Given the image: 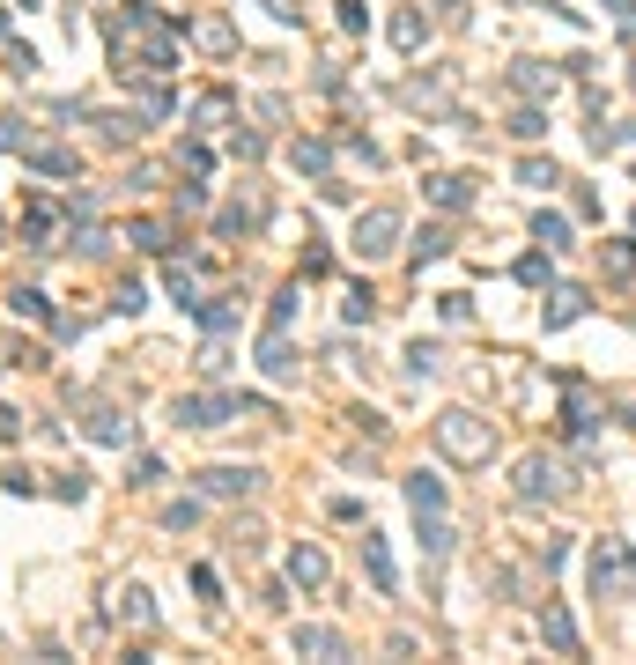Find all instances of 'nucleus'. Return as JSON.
I'll use <instances>...</instances> for the list:
<instances>
[{
    "label": "nucleus",
    "instance_id": "5",
    "mask_svg": "<svg viewBox=\"0 0 636 665\" xmlns=\"http://www.w3.org/2000/svg\"><path fill=\"white\" fill-rule=\"evenodd\" d=\"M23 163L37 170V178H82V156H74V148L67 141H37V133H30V148H23Z\"/></svg>",
    "mask_w": 636,
    "mask_h": 665
},
{
    "label": "nucleus",
    "instance_id": "15",
    "mask_svg": "<svg viewBox=\"0 0 636 665\" xmlns=\"http://www.w3.org/2000/svg\"><path fill=\"white\" fill-rule=\"evenodd\" d=\"M429 200H437L444 215H459V207H474V178H459V170H444V178H429Z\"/></svg>",
    "mask_w": 636,
    "mask_h": 665
},
{
    "label": "nucleus",
    "instance_id": "44",
    "mask_svg": "<svg viewBox=\"0 0 636 665\" xmlns=\"http://www.w3.org/2000/svg\"><path fill=\"white\" fill-rule=\"evenodd\" d=\"M200 518V503L193 496H185V503H171V510H163V525H171V532H185V525H193Z\"/></svg>",
    "mask_w": 636,
    "mask_h": 665
},
{
    "label": "nucleus",
    "instance_id": "43",
    "mask_svg": "<svg viewBox=\"0 0 636 665\" xmlns=\"http://www.w3.org/2000/svg\"><path fill=\"white\" fill-rule=\"evenodd\" d=\"M193 37H200V45H208V52H230V23H200Z\"/></svg>",
    "mask_w": 636,
    "mask_h": 665
},
{
    "label": "nucleus",
    "instance_id": "39",
    "mask_svg": "<svg viewBox=\"0 0 636 665\" xmlns=\"http://www.w3.org/2000/svg\"><path fill=\"white\" fill-rule=\"evenodd\" d=\"M518 281H526V289H548V252H533V259H518Z\"/></svg>",
    "mask_w": 636,
    "mask_h": 665
},
{
    "label": "nucleus",
    "instance_id": "24",
    "mask_svg": "<svg viewBox=\"0 0 636 665\" xmlns=\"http://www.w3.org/2000/svg\"><path fill=\"white\" fill-rule=\"evenodd\" d=\"M422 37H429V23H422L415 8H407V15H392V45H400V52H422Z\"/></svg>",
    "mask_w": 636,
    "mask_h": 665
},
{
    "label": "nucleus",
    "instance_id": "8",
    "mask_svg": "<svg viewBox=\"0 0 636 665\" xmlns=\"http://www.w3.org/2000/svg\"><path fill=\"white\" fill-rule=\"evenodd\" d=\"M252 488H259L252 466H208L200 473V496H215V503H237V496H252Z\"/></svg>",
    "mask_w": 636,
    "mask_h": 665
},
{
    "label": "nucleus",
    "instance_id": "41",
    "mask_svg": "<svg viewBox=\"0 0 636 665\" xmlns=\"http://www.w3.org/2000/svg\"><path fill=\"white\" fill-rule=\"evenodd\" d=\"M407 370H415V377L437 370V340H415V348H407Z\"/></svg>",
    "mask_w": 636,
    "mask_h": 665
},
{
    "label": "nucleus",
    "instance_id": "16",
    "mask_svg": "<svg viewBox=\"0 0 636 665\" xmlns=\"http://www.w3.org/2000/svg\"><path fill=\"white\" fill-rule=\"evenodd\" d=\"M111 599H119V621H126V629H156V606H148L141 584H119Z\"/></svg>",
    "mask_w": 636,
    "mask_h": 665
},
{
    "label": "nucleus",
    "instance_id": "33",
    "mask_svg": "<svg viewBox=\"0 0 636 665\" xmlns=\"http://www.w3.org/2000/svg\"><path fill=\"white\" fill-rule=\"evenodd\" d=\"M511 133H518V141H540V133H548V111H511Z\"/></svg>",
    "mask_w": 636,
    "mask_h": 665
},
{
    "label": "nucleus",
    "instance_id": "32",
    "mask_svg": "<svg viewBox=\"0 0 636 665\" xmlns=\"http://www.w3.org/2000/svg\"><path fill=\"white\" fill-rule=\"evenodd\" d=\"M141 244V252H171V230H163V222H134V230H126Z\"/></svg>",
    "mask_w": 636,
    "mask_h": 665
},
{
    "label": "nucleus",
    "instance_id": "21",
    "mask_svg": "<svg viewBox=\"0 0 636 665\" xmlns=\"http://www.w3.org/2000/svg\"><path fill=\"white\" fill-rule=\"evenodd\" d=\"M222 119H230V97H222V89H208V97L193 104V119H185V126H193V133H215Z\"/></svg>",
    "mask_w": 636,
    "mask_h": 665
},
{
    "label": "nucleus",
    "instance_id": "7",
    "mask_svg": "<svg viewBox=\"0 0 636 665\" xmlns=\"http://www.w3.org/2000/svg\"><path fill=\"white\" fill-rule=\"evenodd\" d=\"M563 466H555V459H540V451H533V459H518V496H526V503H548V496H563Z\"/></svg>",
    "mask_w": 636,
    "mask_h": 665
},
{
    "label": "nucleus",
    "instance_id": "46",
    "mask_svg": "<svg viewBox=\"0 0 636 665\" xmlns=\"http://www.w3.org/2000/svg\"><path fill=\"white\" fill-rule=\"evenodd\" d=\"M274 8V23H304V8H296V0H267Z\"/></svg>",
    "mask_w": 636,
    "mask_h": 665
},
{
    "label": "nucleus",
    "instance_id": "26",
    "mask_svg": "<svg viewBox=\"0 0 636 665\" xmlns=\"http://www.w3.org/2000/svg\"><path fill=\"white\" fill-rule=\"evenodd\" d=\"M570 318H585V289H555V303H548V326H570Z\"/></svg>",
    "mask_w": 636,
    "mask_h": 665
},
{
    "label": "nucleus",
    "instance_id": "2",
    "mask_svg": "<svg viewBox=\"0 0 636 665\" xmlns=\"http://www.w3.org/2000/svg\"><path fill=\"white\" fill-rule=\"evenodd\" d=\"M429 436H437V451H444V459H452V466H481V459H489V451H496V436L481 429V422H474V414H466V407H444V414H437V429H429Z\"/></svg>",
    "mask_w": 636,
    "mask_h": 665
},
{
    "label": "nucleus",
    "instance_id": "10",
    "mask_svg": "<svg viewBox=\"0 0 636 665\" xmlns=\"http://www.w3.org/2000/svg\"><path fill=\"white\" fill-rule=\"evenodd\" d=\"M363 569H370V584L392 599L400 592V569H392V547H385V532H363Z\"/></svg>",
    "mask_w": 636,
    "mask_h": 665
},
{
    "label": "nucleus",
    "instance_id": "37",
    "mask_svg": "<svg viewBox=\"0 0 636 665\" xmlns=\"http://www.w3.org/2000/svg\"><path fill=\"white\" fill-rule=\"evenodd\" d=\"M0 60H8V74H23V82L37 74V52L30 45H0Z\"/></svg>",
    "mask_w": 636,
    "mask_h": 665
},
{
    "label": "nucleus",
    "instance_id": "29",
    "mask_svg": "<svg viewBox=\"0 0 636 665\" xmlns=\"http://www.w3.org/2000/svg\"><path fill=\"white\" fill-rule=\"evenodd\" d=\"M163 289H171L178 311H193V303H200V289H193V274H185V266H171V274H163Z\"/></svg>",
    "mask_w": 636,
    "mask_h": 665
},
{
    "label": "nucleus",
    "instance_id": "20",
    "mask_svg": "<svg viewBox=\"0 0 636 665\" xmlns=\"http://www.w3.org/2000/svg\"><path fill=\"white\" fill-rule=\"evenodd\" d=\"M289 163L311 170V178H326V170H333V148H326V141H289Z\"/></svg>",
    "mask_w": 636,
    "mask_h": 665
},
{
    "label": "nucleus",
    "instance_id": "12",
    "mask_svg": "<svg viewBox=\"0 0 636 665\" xmlns=\"http://www.w3.org/2000/svg\"><path fill=\"white\" fill-rule=\"evenodd\" d=\"M259 370L274 377V385H296V377H304V363H296V348L282 333H267V348H259Z\"/></svg>",
    "mask_w": 636,
    "mask_h": 665
},
{
    "label": "nucleus",
    "instance_id": "11",
    "mask_svg": "<svg viewBox=\"0 0 636 665\" xmlns=\"http://www.w3.org/2000/svg\"><path fill=\"white\" fill-rule=\"evenodd\" d=\"M540 636H548V651H563V658H577V621H570V606H540Z\"/></svg>",
    "mask_w": 636,
    "mask_h": 665
},
{
    "label": "nucleus",
    "instance_id": "19",
    "mask_svg": "<svg viewBox=\"0 0 636 665\" xmlns=\"http://www.w3.org/2000/svg\"><path fill=\"white\" fill-rule=\"evenodd\" d=\"M134 133H141V126H134V111H97V141H104V148H126Z\"/></svg>",
    "mask_w": 636,
    "mask_h": 665
},
{
    "label": "nucleus",
    "instance_id": "6",
    "mask_svg": "<svg viewBox=\"0 0 636 665\" xmlns=\"http://www.w3.org/2000/svg\"><path fill=\"white\" fill-rule=\"evenodd\" d=\"M230 414H237L230 392H185V399H178V422H185V429H222Z\"/></svg>",
    "mask_w": 636,
    "mask_h": 665
},
{
    "label": "nucleus",
    "instance_id": "48",
    "mask_svg": "<svg viewBox=\"0 0 636 665\" xmlns=\"http://www.w3.org/2000/svg\"><path fill=\"white\" fill-rule=\"evenodd\" d=\"M600 8H614V15H636V0H600Z\"/></svg>",
    "mask_w": 636,
    "mask_h": 665
},
{
    "label": "nucleus",
    "instance_id": "1",
    "mask_svg": "<svg viewBox=\"0 0 636 665\" xmlns=\"http://www.w3.org/2000/svg\"><path fill=\"white\" fill-rule=\"evenodd\" d=\"M111 52H119V74H171L178 67V23H163L148 0H126L111 15Z\"/></svg>",
    "mask_w": 636,
    "mask_h": 665
},
{
    "label": "nucleus",
    "instance_id": "23",
    "mask_svg": "<svg viewBox=\"0 0 636 665\" xmlns=\"http://www.w3.org/2000/svg\"><path fill=\"white\" fill-rule=\"evenodd\" d=\"M193 318H200V326H208V333H230V326H237V296H215V303H193Z\"/></svg>",
    "mask_w": 636,
    "mask_h": 665
},
{
    "label": "nucleus",
    "instance_id": "35",
    "mask_svg": "<svg viewBox=\"0 0 636 665\" xmlns=\"http://www.w3.org/2000/svg\"><path fill=\"white\" fill-rule=\"evenodd\" d=\"M0 148H15V156H23V148H30V119H15V111H8V119H0Z\"/></svg>",
    "mask_w": 636,
    "mask_h": 665
},
{
    "label": "nucleus",
    "instance_id": "28",
    "mask_svg": "<svg viewBox=\"0 0 636 665\" xmlns=\"http://www.w3.org/2000/svg\"><path fill=\"white\" fill-rule=\"evenodd\" d=\"M533 237L548 244V252H563V244H570V222H563V215H533Z\"/></svg>",
    "mask_w": 636,
    "mask_h": 665
},
{
    "label": "nucleus",
    "instance_id": "27",
    "mask_svg": "<svg viewBox=\"0 0 636 665\" xmlns=\"http://www.w3.org/2000/svg\"><path fill=\"white\" fill-rule=\"evenodd\" d=\"M52 215H60L52 200H30V215H23V237H30V244H45V237H52Z\"/></svg>",
    "mask_w": 636,
    "mask_h": 665
},
{
    "label": "nucleus",
    "instance_id": "40",
    "mask_svg": "<svg viewBox=\"0 0 636 665\" xmlns=\"http://www.w3.org/2000/svg\"><path fill=\"white\" fill-rule=\"evenodd\" d=\"M0 488H8V496H37V473L30 466H8V473H0Z\"/></svg>",
    "mask_w": 636,
    "mask_h": 665
},
{
    "label": "nucleus",
    "instance_id": "49",
    "mask_svg": "<svg viewBox=\"0 0 636 665\" xmlns=\"http://www.w3.org/2000/svg\"><path fill=\"white\" fill-rule=\"evenodd\" d=\"M437 8H459V0H437Z\"/></svg>",
    "mask_w": 636,
    "mask_h": 665
},
{
    "label": "nucleus",
    "instance_id": "13",
    "mask_svg": "<svg viewBox=\"0 0 636 665\" xmlns=\"http://www.w3.org/2000/svg\"><path fill=\"white\" fill-rule=\"evenodd\" d=\"M82 429H89V444H104V451H119L126 436H134V422H126L119 407H89V422H82Z\"/></svg>",
    "mask_w": 636,
    "mask_h": 665
},
{
    "label": "nucleus",
    "instance_id": "30",
    "mask_svg": "<svg viewBox=\"0 0 636 665\" xmlns=\"http://www.w3.org/2000/svg\"><path fill=\"white\" fill-rule=\"evenodd\" d=\"M296 296H304V289H296V281H289V289H282V296L267 303V333H282L289 318H296Z\"/></svg>",
    "mask_w": 636,
    "mask_h": 665
},
{
    "label": "nucleus",
    "instance_id": "45",
    "mask_svg": "<svg viewBox=\"0 0 636 665\" xmlns=\"http://www.w3.org/2000/svg\"><path fill=\"white\" fill-rule=\"evenodd\" d=\"M141 303H148V289H141V281H126V289L111 296V311H141Z\"/></svg>",
    "mask_w": 636,
    "mask_h": 665
},
{
    "label": "nucleus",
    "instance_id": "25",
    "mask_svg": "<svg viewBox=\"0 0 636 665\" xmlns=\"http://www.w3.org/2000/svg\"><path fill=\"white\" fill-rule=\"evenodd\" d=\"M518 185H533V193H548V185H563V170H555L548 156H526V163H518Z\"/></svg>",
    "mask_w": 636,
    "mask_h": 665
},
{
    "label": "nucleus",
    "instance_id": "22",
    "mask_svg": "<svg viewBox=\"0 0 636 665\" xmlns=\"http://www.w3.org/2000/svg\"><path fill=\"white\" fill-rule=\"evenodd\" d=\"M422 547H429V562L452 555V525H444V510H422Z\"/></svg>",
    "mask_w": 636,
    "mask_h": 665
},
{
    "label": "nucleus",
    "instance_id": "38",
    "mask_svg": "<svg viewBox=\"0 0 636 665\" xmlns=\"http://www.w3.org/2000/svg\"><path fill=\"white\" fill-rule=\"evenodd\" d=\"M444 244H452V237H444V230H422V237H415V266H429V259H444Z\"/></svg>",
    "mask_w": 636,
    "mask_h": 665
},
{
    "label": "nucleus",
    "instance_id": "14",
    "mask_svg": "<svg viewBox=\"0 0 636 665\" xmlns=\"http://www.w3.org/2000/svg\"><path fill=\"white\" fill-rule=\"evenodd\" d=\"M296 658H348V636H341V629H318V621H304V629H296Z\"/></svg>",
    "mask_w": 636,
    "mask_h": 665
},
{
    "label": "nucleus",
    "instance_id": "9",
    "mask_svg": "<svg viewBox=\"0 0 636 665\" xmlns=\"http://www.w3.org/2000/svg\"><path fill=\"white\" fill-rule=\"evenodd\" d=\"M333 577V562H326V547H311V540H296L289 547V584L296 592H318V584Z\"/></svg>",
    "mask_w": 636,
    "mask_h": 665
},
{
    "label": "nucleus",
    "instance_id": "3",
    "mask_svg": "<svg viewBox=\"0 0 636 665\" xmlns=\"http://www.w3.org/2000/svg\"><path fill=\"white\" fill-rule=\"evenodd\" d=\"M592 592H600V599L636 592V555H629L622 540H600V547H592Z\"/></svg>",
    "mask_w": 636,
    "mask_h": 665
},
{
    "label": "nucleus",
    "instance_id": "36",
    "mask_svg": "<svg viewBox=\"0 0 636 665\" xmlns=\"http://www.w3.org/2000/svg\"><path fill=\"white\" fill-rule=\"evenodd\" d=\"M607 274H636V244H629V237L607 244Z\"/></svg>",
    "mask_w": 636,
    "mask_h": 665
},
{
    "label": "nucleus",
    "instance_id": "4",
    "mask_svg": "<svg viewBox=\"0 0 636 665\" xmlns=\"http://www.w3.org/2000/svg\"><path fill=\"white\" fill-rule=\"evenodd\" d=\"M392 244H400V207H370V215H355V259H385Z\"/></svg>",
    "mask_w": 636,
    "mask_h": 665
},
{
    "label": "nucleus",
    "instance_id": "18",
    "mask_svg": "<svg viewBox=\"0 0 636 665\" xmlns=\"http://www.w3.org/2000/svg\"><path fill=\"white\" fill-rule=\"evenodd\" d=\"M518 89H526V97H555V89H563V74H555L548 60H518Z\"/></svg>",
    "mask_w": 636,
    "mask_h": 665
},
{
    "label": "nucleus",
    "instance_id": "47",
    "mask_svg": "<svg viewBox=\"0 0 636 665\" xmlns=\"http://www.w3.org/2000/svg\"><path fill=\"white\" fill-rule=\"evenodd\" d=\"M0 436H8V444L23 436V414H15V407H0Z\"/></svg>",
    "mask_w": 636,
    "mask_h": 665
},
{
    "label": "nucleus",
    "instance_id": "42",
    "mask_svg": "<svg viewBox=\"0 0 636 665\" xmlns=\"http://www.w3.org/2000/svg\"><path fill=\"white\" fill-rule=\"evenodd\" d=\"M178 163L193 170V178H208V163H215V156H208V148H200V141H185V148H178Z\"/></svg>",
    "mask_w": 636,
    "mask_h": 665
},
{
    "label": "nucleus",
    "instance_id": "17",
    "mask_svg": "<svg viewBox=\"0 0 636 665\" xmlns=\"http://www.w3.org/2000/svg\"><path fill=\"white\" fill-rule=\"evenodd\" d=\"M407 503H415V518H422V510H444V481L429 466H415V473H407Z\"/></svg>",
    "mask_w": 636,
    "mask_h": 665
},
{
    "label": "nucleus",
    "instance_id": "34",
    "mask_svg": "<svg viewBox=\"0 0 636 665\" xmlns=\"http://www.w3.org/2000/svg\"><path fill=\"white\" fill-rule=\"evenodd\" d=\"M52 496H60V503H82V496H89V473H52Z\"/></svg>",
    "mask_w": 636,
    "mask_h": 665
},
{
    "label": "nucleus",
    "instance_id": "31",
    "mask_svg": "<svg viewBox=\"0 0 636 665\" xmlns=\"http://www.w3.org/2000/svg\"><path fill=\"white\" fill-rule=\"evenodd\" d=\"M341 311H348V326H370V311H378V296H370V289H363V281H355V289H348V303H341Z\"/></svg>",
    "mask_w": 636,
    "mask_h": 665
},
{
    "label": "nucleus",
    "instance_id": "50",
    "mask_svg": "<svg viewBox=\"0 0 636 665\" xmlns=\"http://www.w3.org/2000/svg\"><path fill=\"white\" fill-rule=\"evenodd\" d=\"M540 8H555V0H540Z\"/></svg>",
    "mask_w": 636,
    "mask_h": 665
}]
</instances>
